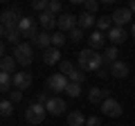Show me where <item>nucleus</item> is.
Returning a JSON list of instances; mask_svg holds the SVG:
<instances>
[{
	"label": "nucleus",
	"instance_id": "nucleus-1",
	"mask_svg": "<svg viewBox=\"0 0 135 126\" xmlns=\"http://www.w3.org/2000/svg\"><path fill=\"white\" fill-rule=\"evenodd\" d=\"M79 68L83 72H95L99 74L101 70L106 68V63H104V54H99L97 50H81L79 52Z\"/></svg>",
	"mask_w": 135,
	"mask_h": 126
},
{
	"label": "nucleus",
	"instance_id": "nucleus-2",
	"mask_svg": "<svg viewBox=\"0 0 135 126\" xmlns=\"http://www.w3.org/2000/svg\"><path fill=\"white\" fill-rule=\"evenodd\" d=\"M20 18H23V16H18V11H16V9H5L2 14H0V23H2L0 32L7 34V32H11V29H18Z\"/></svg>",
	"mask_w": 135,
	"mask_h": 126
},
{
	"label": "nucleus",
	"instance_id": "nucleus-3",
	"mask_svg": "<svg viewBox=\"0 0 135 126\" xmlns=\"http://www.w3.org/2000/svg\"><path fill=\"white\" fill-rule=\"evenodd\" d=\"M45 115H47V108H45L43 104H32V106L25 110V119H27L29 124H43Z\"/></svg>",
	"mask_w": 135,
	"mask_h": 126
},
{
	"label": "nucleus",
	"instance_id": "nucleus-4",
	"mask_svg": "<svg viewBox=\"0 0 135 126\" xmlns=\"http://www.w3.org/2000/svg\"><path fill=\"white\" fill-rule=\"evenodd\" d=\"M14 59L18 61V65H29V63L34 61L32 43H20L18 47H14Z\"/></svg>",
	"mask_w": 135,
	"mask_h": 126
},
{
	"label": "nucleus",
	"instance_id": "nucleus-5",
	"mask_svg": "<svg viewBox=\"0 0 135 126\" xmlns=\"http://www.w3.org/2000/svg\"><path fill=\"white\" fill-rule=\"evenodd\" d=\"M18 32H20V36H23V38H32V41L38 36V32H36V23H34L32 16H23V18H20Z\"/></svg>",
	"mask_w": 135,
	"mask_h": 126
},
{
	"label": "nucleus",
	"instance_id": "nucleus-6",
	"mask_svg": "<svg viewBox=\"0 0 135 126\" xmlns=\"http://www.w3.org/2000/svg\"><path fill=\"white\" fill-rule=\"evenodd\" d=\"M110 18H113V25H115V27H124V25H128L131 20H133V11H131L128 7H117L110 14Z\"/></svg>",
	"mask_w": 135,
	"mask_h": 126
},
{
	"label": "nucleus",
	"instance_id": "nucleus-7",
	"mask_svg": "<svg viewBox=\"0 0 135 126\" xmlns=\"http://www.w3.org/2000/svg\"><path fill=\"white\" fill-rule=\"evenodd\" d=\"M68 86H70V79H68L65 74H61V72L52 74V77L47 79V88H50L52 92H65Z\"/></svg>",
	"mask_w": 135,
	"mask_h": 126
},
{
	"label": "nucleus",
	"instance_id": "nucleus-8",
	"mask_svg": "<svg viewBox=\"0 0 135 126\" xmlns=\"http://www.w3.org/2000/svg\"><path fill=\"white\" fill-rule=\"evenodd\" d=\"M101 110H104V115H106V117H113V119H117V117H122L124 108H122V104L117 101V99L108 97L106 101L101 104Z\"/></svg>",
	"mask_w": 135,
	"mask_h": 126
},
{
	"label": "nucleus",
	"instance_id": "nucleus-9",
	"mask_svg": "<svg viewBox=\"0 0 135 126\" xmlns=\"http://www.w3.org/2000/svg\"><path fill=\"white\" fill-rule=\"evenodd\" d=\"M77 20H79V16H74V14H61L59 16V23H56V27H59V32H63V34H70L74 27H77Z\"/></svg>",
	"mask_w": 135,
	"mask_h": 126
},
{
	"label": "nucleus",
	"instance_id": "nucleus-10",
	"mask_svg": "<svg viewBox=\"0 0 135 126\" xmlns=\"http://www.w3.org/2000/svg\"><path fill=\"white\" fill-rule=\"evenodd\" d=\"M32 81H34L32 72H16L14 74V88L16 90H27L32 86Z\"/></svg>",
	"mask_w": 135,
	"mask_h": 126
},
{
	"label": "nucleus",
	"instance_id": "nucleus-11",
	"mask_svg": "<svg viewBox=\"0 0 135 126\" xmlns=\"http://www.w3.org/2000/svg\"><path fill=\"white\" fill-rule=\"evenodd\" d=\"M45 108H47V113H50V115H63L68 106H65V101H63L61 97H52L47 104H45Z\"/></svg>",
	"mask_w": 135,
	"mask_h": 126
},
{
	"label": "nucleus",
	"instance_id": "nucleus-12",
	"mask_svg": "<svg viewBox=\"0 0 135 126\" xmlns=\"http://www.w3.org/2000/svg\"><path fill=\"white\" fill-rule=\"evenodd\" d=\"M16 68H18V61H16L11 54H5L0 59V72H7V74H16Z\"/></svg>",
	"mask_w": 135,
	"mask_h": 126
},
{
	"label": "nucleus",
	"instance_id": "nucleus-13",
	"mask_svg": "<svg viewBox=\"0 0 135 126\" xmlns=\"http://www.w3.org/2000/svg\"><path fill=\"white\" fill-rule=\"evenodd\" d=\"M106 38L110 41L113 45H119V43H124V41L128 38V34H126V29H124V27H113L110 32L106 34Z\"/></svg>",
	"mask_w": 135,
	"mask_h": 126
},
{
	"label": "nucleus",
	"instance_id": "nucleus-14",
	"mask_svg": "<svg viewBox=\"0 0 135 126\" xmlns=\"http://www.w3.org/2000/svg\"><path fill=\"white\" fill-rule=\"evenodd\" d=\"M108 97H110L108 90H101V88H90L88 90V101L90 104H104Z\"/></svg>",
	"mask_w": 135,
	"mask_h": 126
},
{
	"label": "nucleus",
	"instance_id": "nucleus-15",
	"mask_svg": "<svg viewBox=\"0 0 135 126\" xmlns=\"http://www.w3.org/2000/svg\"><path fill=\"white\" fill-rule=\"evenodd\" d=\"M56 23H59V18H56L54 14H50V11H43V14H38V25H41V27H45L47 32L56 27Z\"/></svg>",
	"mask_w": 135,
	"mask_h": 126
},
{
	"label": "nucleus",
	"instance_id": "nucleus-16",
	"mask_svg": "<svg viewBox=\"0 0 135 126\" xmlns=\"http://www.w3.org/2000/svg\"><path fill=\"white\" fill-rule=\"evenodd\" d=\"M43 63L45 65H56V63H61V52H59V47H50L43 52Z\"/></svg>",
	"mask_w": 135,
	"mask_h": 126
},
{
	"label": "nucleus",
	"instance_id": "nucleus-17",
	"mask_svg": "<svg viewBox=\"0 0 135 126\" xmlns=\"http://www.w3.org/2000/svg\"><path fill=\"white\" fill-rule=\"evenodd\" d=\"M104 41H106V36H104V32H99V29H95V32L88 36V45H90V50L104 47Z\"/></svg>",
	"mask_w": 135,
	"mask_h": 126
},
{
	"label": "nucleus",
	"instance_id": "nucleus-18",
	"mask_svg": "<svg viewBox=\"0 0 135 126\" xmlns=\"http://www.w3.org/2000/svg\"><path fill=\"white\" fill-rule=\"evenodd\" d=\"M108 70H110V74H113V77H117V79H126V77H128V65H126L124 61L113 63Z\"/></svg>",
	"mask_w": 135,
	"mask_h": 126
},
{
	"label": "nucleus",
	"instance_id": "nucleus-19",
	"mask_svg": "<svg viewBox=\"0 0 135 126\" xmlns=\"http://www.w3.org/2000/svg\"><path fill=\"white\" fill-rule=\"evenodd\" d=\"M32 43L36 45V47H41V50H50V45H52V34H50V32H41Z\"/></svg>",
	"mask_w": 135,
	"mask_h": 126
},
{
	"label": "nucleus",
	"instance_id": "nucleus-20",
	"mask_svg": "<svg viewBox=\"0 0 135 126\" xmlns=\"http://www.w3.org/2000/svg\"><path fill=\"white\" fill-rule=\"evenodd\" d=\"M92 25H97V18H95L92 14H86V11H83V14L79 16V20H77V27L83 29V32H86V29H90Z\"/></svg>",
	"mask_w": 135,
	"mask_h": 126
},
{
	"label": "nucleus",
	"instance_id": "nucleus-21",
	"mask_svg": "<svg viewBox=\"0 0 135 126\" xmlns=\"http://www.w3.org/2000/svg\"><path fill=\"white\" fill-rule=\"evenodd\" d=\"M86 115H83L81 110H72L70 115H68V126H86Z\"/></svg>",
	"mask_w": 135,
	"mask_h": 126
},
{
	"label": "nucleus",
	"instance_id": "nucleus-22",
	"mask_svg": "<svg viewBox=\"0 0 135 126\" xmlns=\"http://www.w3.org/2000/svg\"><path fill=\"white\" fill-rule=\"evenodd\" d=\"M117 54H119L117 45H110V47H106V50H104V63H108V65L117 63V61H119V59H117Z\"/></svg>",
	"mask_w": 135,
	"mask_h": 126
},
{
	"label": "nucleus",
	"instance_id": "nucleus-23",
	"mask_svg": "<svg viewBox=\"0 0 135 126\" xmlns=\"http://www.w3.org/2000/svg\"><path fill=\"white\" fill-rule=\"evenodd\" d=\"M0 88H2V92H11V88H14V74L0 72Z\"/></svg>",
	"mask_w": 135,
	"mask_h": 126
},
{
	"label": "nucleus",
	"instance_id": "nucleus-24",
	"mask_svg": "<svg viewBox=\"0 0 135 126\" xmlns=\"http://www.w3.org/2000/svg\"><path fill=\"white\" fill-rule=\"evenodd\" d=\"M113 27H115V25H113V18H110V16H104V18H97V29H99V32L108 34V32H110Z\"/></svg>",
	"mask_w": 135,
	"mask_h": 126
},
{
	"label": "nucleus",
	"instance_id": "nucleus-25",
	"mask_svg": "<svg viewBox=\"0 0 135 126\" xmlns=\"http://www.w3.org/2000/svg\"><path fill=\"white\" fill-rule=\"evenodd\" d=\"M2 36H5V41H7V43H11L14 47H18V45H20V38H23L18 29H11V32H7V34H2Z\"/></svg>",
	"mask_w": 135,
	"mask_h": 126
},
{
	"label": "nucleus",
	"instance_id": "nucleus-26",
	"mask_svg": "<svg viewBox=\"0 0 135 126\" xmlns=\"http://www.w3.org/2000/svg\"><path fill=\"white\" fill-rule=\"evenodd\" d=\"M68 79H70L72 83H79V86H81V83H83V79H86V72H83L81 68H74V70H72V74H70Z\"/></svg>",
	"mask_w": 135,
	"mask_h": 126
},
{
	"label": "nucleus",
	"instance_id": "nucleus-27",
	"mask_svg": "<svg viewBox=\"0 0 135 126\" xmlns=\"http://www.w3.org/2000/svg\"><path fill=\"white\" fill-rule=\"evenodd\" d=\"M11 113H14V104H11L9 99H2V101H0V115H2V117H9Z\"/></svg>",
	"mask_w": 135,
	"mask_h": 126
},
{
	"label": "nucleus",
	"instance_id": "nucleus-28",
	"mask_svg": "<svg viewBox=\"0 0 135 126\" xmlns=\"http://www.w3.org/2000/svg\"><path fill=\"white\" fill-rule=\"evenodd\" d=\"M47 7H50V0H34V2H32V9L38 11V14L47 11Z\"/></svg>",
	"mask_w": 135,
	"mask_h": 126
},
{
	"label": "nucleus",
	"instance_id": "nucleus-29",
	"mask_svg": "<svg viewBox=\"0 0 135 126\" xmlns=\"http://www.w3.org/2000/svg\"><path fill=\"white\" fill-rule=\"evenodd\" d=\"M47 11L50 14H54V16H61L63 14V5H61V0H50V7H47Z\"/></svg>",
	"mask_w": 135,
	"mask_h": 126
},
{
	"label": "nucleus",
	"instance_id": "nucleus-30",
	"mask_svg": "<svg viewBox=\"0 0 135 126\" xmlns=\"http://www.w3.org/2000/svg\"><path fill=\"white\" fill-rule=\"evenodd\" d=\"M61 45H65V34L63 32H54L52 34V47H61Z\"/></svg>",
	"mask_w": 135,
	"mask_h": 126
},
{
	"label": "nucleus",
	"instance_id": "nucleus-31",
	"mask_svg": "<svg viewBox=\"0 0 135 126\" xmlns=\"http://www.w3.org/2000/svg\"><path fill=\"white\" fill-rule=\"evenodd\" d=\"M59 70H61V74L70 77V74H72V70H74V65H72V61H61V63H59Z\"/></svg>",
	"mask_w": 135,
	"mask_h": 126
},
{
	"label": "nucleus",
	"instance_id": "nucleus-32",
	"mask_svg": "<svg viewBox=\"0 0 135 126\" xmlns=\"http://www.w3.org/2000/svg\"><path fill=\"white\" fill-rule=\"evenodd\" d=\"M83 7H86V9H83L86 14H92V16H95V11L99 9V2H97V0H86V2H83Z\"/></svg>",
	"mask_w": 135,
	"mask_h": 126
},
{
	"label": "nucleus",
	"instance_id": "nucleus-33",
	"mask_svg": "<svg viewBox=\"0 0 135 126\" xmlns=\"http://www.w3.org/2000/svg\"><path fill=\"white\" fill-rule=\"evenodd\" d=\"M68 97H79V95H81V86H79V83H72L70 81V86H68Z\"/></svg>",
	"mask_w": 135,
	"mask_h": 126
},
{
	"label": "nucleus",
	"instance_id": "nucleus-34",
	"mask_svg": "<svg viewBox=\"0 0 135 126\" xmlns=\"http://www.w3.org/2000/svg\"><path fill=\"white\" fill-rule=\"evenodd\" d=\"M68 36H70V41H72V43H79V41L83 38V29L74 27V29H72V32H70V34H68Z\"/></svg>",
	"mask_w": 135,
	"mask_h": 126
},
{
	"label": "nucleus",
	"instance_id": "nucleus-35",
	"mask_svg": "<svg viewBox=\"0 0 135 126\" xmlns=\"http://www.w3.org/2000/svg\"><path fill=\"white\" fill-rule=\"evenodd\" d=\"M9 101H11V104H18V101H23V90H11V95H9Z\"/></svg>",
	"mask_w": 135,
	"mask_h": 126
},
{
	"label": "nucleus",
	"instance_id": "nucleus-36",
	"mask_svg": "<svg viewBox=\"0 0 135 126\" xmlns=\"http://www.w3.org/2000/svg\"><path fill=\"white\" fill-rule=\"evenodd\" d=\"M47 101H50L47 92H38V97H36V104H43V106H45V104H47Z\"/></svg>",
	"mask_w": 135,
	"mask_h": 126
},
{
	"label": "nucleus",
	"instance_id": "nucleus-37",
	"mask_svg": "<svg viewBox=\"0 0 135 126\" xmlns=\"http://www.w3.org/2000/svg\"><path fill=\"white\" fill-rule=\"evenodd\" d=\"M86 126H101V119H99V117H88Z\"/></svg>",
	"mask_w": 135,
	"mask_h": 126
},
{
	"label": "nucleus",
	"instance_id": "nucleus-38",
	"mask_svg": "<svg viewBox=\"0 0 135 126\" xmlns=\"http://www.w3.org/2000/svg\"><path fill=\"white\" fill-rule=\"evenodd\" d=\"M128 9L133 11V14H135V0H131V5H128Z\"/></svg>",
	"mask_w": 135,
	"mask_h": 126
},
{
	"label": "nucleus",
	"instance_id": "nucleus-39",
	"mask_svg": "<svg viewBox=\"0 0 135 126\" xmlns=\"http://www.w3.org/2000/svg\"><path fill=\"white\" fill-rule=\"evenodd\" d=\"M131 36H133V38H135V23L131 25Z\"/></svg>",
	"mask_w": 135,
	"mask_h": 126
}]
</instances>
